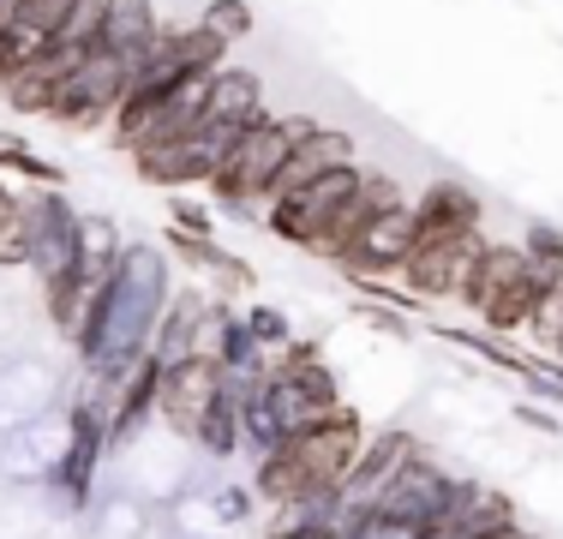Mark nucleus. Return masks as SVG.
<instances>
[{
    "mask_svg": "<svg viewBox=\"0 0 563 539\" xmlns=\"http://www.w3.org/2000/svg\"><path fill=\"white\" fill-rule=\"evenodd\" d=\"M264 389H271V402H276L282 426H288V438H294V431L324 426L330 414L342 408V384H336V372H330V360L318 354V342H288V348H282V354L271 360Z\"/></svg>",
    "mask_w": 563,
    "mask_h": 539,
    "instance_id": "39448f33",
    "label": "nucleus"
},
{
    "mask_svg": "<svg viewBox=\"0 0 563 539\" xmlns=\"http://www.w3.org/2000/svg\"><path fill=\"white\" fill-rule=\"evenodd\" d=\"M240 318H246V330H252V342H258L264 348V354H282V348H288L294 342V323H288V312H282V306H246V312H240Z\"/></svg>",
    "mask_w": 563,
    "mask_h": 539,
    "instance_id": "c85d7f7f",
    "label": "nucleus"
},
{
    "mask_svg": "<svg viewBox=\"0 0 563 539\" xmlns=\"http://www.w3.org/2000/svg\"><path fill=\"white\" fill-rule=\"evenodd\" d=\"M222 396V372L210 360H180V366H163L156 377V420H163L174 438H192V426L205 420V408Z\"/></svg>",
    "mask_w": 563,
    "mask_h": 539,
    "instance_id": "4468645a",
    "label": "nucleus"
},
{
    "mask_svg": "<svg viewBox=\"0 0 563 539\" xmlns=\"http://www.w3.org/2000/svg\"><path fill=\"white\" fill-rule=\"evenodd\" d=\"M360 318H366L372 330H390V336H413V323L401 318V312H384V300H378V306H360Z\"/></svg>",
    "mask_w": 563,
    "mask_h": 539,
    "instance_id": "2f4dec72",
    "label": "nucleus"
},
{
    "mask_svg": "<svg viewBox=\"0 0 563 539\" xmlns=\"http://www.w3.org/2000/svg\"><path fill=\"white\" fill-rule=\"evenodd\" d=\"M210 516H217V521H252V516H258V492H252V485H217Z\"/></svg>",
    "mask_w": 563,
    "mask_h": 539,
    "instance_id": "7c9ffc66",
    "label": "nucleus"
},
{
    "mask_svg": "<svg viewBox=\"0 0 563 539\" xmlns=\"http://www.w3.org/2000/svg\"><path fill=\"white\" fill-rule=\"evenodd\" d=\"M479 252H486V228L479 234H426L413 240L396 282L408 288V300H462Z\"/></svg>",
    "mask_w": 563,
    "mask_h": 539,
    "instance_id": "6e6552de",
    "label": "nucleus"
},
{
    "mask_svg": "<svg viewBox=\"0 0 563 539\" xmlns=\"http://www.w3.org/2000/svg\"><path fill=\"white\" fill-rule=\"evenodd\" d=\"M60 414H66V450H60L55 474H48V492H55L66 509H90L97 504V474H102V462H109V420H102V408L90 402V389L73 396Z\"/></svg>",
    "mask_w": 563,
    "mask_h": 539,
    "instance_id": "0eeeda50",
    "label": "nucleus"
},
{
    "mask_svg": "<svg viewBox=\"0 0 563 539\" xmlns=\"http://www.w3.org/2000/svg\"><path fill=\"white\" fill-rule=\"evenodd\" d=\"M300 127H306L300 114H271V108H264L258 120H246V127L234 132V144H228L217 180H210L217 205L234 210V216H258L271 205L276 174H282V162H288L294 139H300Z\"/></svg>",
    "mask_w": 563,
    "mask_h": 539,
    "instance_id": "7ed1b4c3",
    "label": "nucleus"
},
{
    "mask_svg": "<svg viewBox=\"0 0 563 539\" xmlns=\"http://www.w3.org/2000/svg\"><path fill=\"white\" fill-rule=\"evenodd\" d=\"M198 24H205L210 36H222V43L234 48L240 36L252 31V7H246V0H210V7L198 12Z\"/></svg>",
    "mask_w": 563,
    "mask_h": 539,
    "instance_id": "c756f323",
    "label": "nucleus"
},
{
    "mask_svg": "<svg viewBox=\"0 0 563 539\" xmlns=\"http://www.w3.org/2000/svg\"><path fill=\"white\" fill-rule=\"evenodd\" d=\"M455 497H462V474H450L438 455L413 450L408 468L384 485L378 509H390V516H401V521H420V528H444L450 509H455Z\"/></svg>",
    "mask_w": 563,
    "mask_h": 539,
    "instance_id": "9b49d317",
    "label": "nucleus"
},
{
    "mask_svg": "<svg viewBox=\"0 0 563 539\" xmlns=\"http://www.w3.org/2000/svg\"><path fill=\"white\" fill-rule=\"evenodd\" d=\"M413 450H420V438H413L408 426H390V431H378V438H366V450H360L354 474H347L342 492H336V516L354 521V516H366V509H378L384 485H390L401 468H408Z\"/></svg>",
    "mask_w": 563,
    "mask_h": 539,
    "instance_id": "ddd939ff",
    "label": "nucleus"
},
{
    "mask_svg": "<svg viewBox=\"0 0 563 539\" xmlns=\"http://www.w3.org/2000/svg\"><path fill=\"white\" fill-rule=\"evenodd\" d=\"M228 144H234V127H210V120H205V127H198L192 139L168 144V151L139 156L132 168H139V180L163 186V193H186V186H210V180H217Z\"/></svg>",
    "mask_w": 563,
    "mask_h": 539,
    "instance_id": "f8f14e48",
    "label": "nucleus"
},
{
    "mask_svg": "<svg viewBox=\"0 0 563 539\" xmlns=\"http://www.w3.org/2000/svg\"><path fill=\"white\" fill-rule=\"evenodd\" d=\"M516 504H509V492H498V485H479V480H462V497H455L444 534L455 539H479V534H504L516 528Z\"/></svg>",
    "mask_w": 563,
    "mask_h": 539,
    "instance_id": "412c9836",
    "label": "nucleus"
},
{
    "mask_svg": "<svg viewBox=\"0 0 563 539\" xmlns=\"http://www.w3.org/2000/svg\"><path fill=\"white\" fill-rule=\"evenodd\" d=\"M174 282H168V252L151 240H126V252L114 258V270L97 282L85 318L73 330V354L85 377H109L126 360L151 354V336L163 323Z\"/></svg>",
    "mask_w": 563,
    "mask_h": 539,
    "instance_id": "f257e3e1",
    "label": "nucleus"
},
{
    "mask_svg": "<svg viewBox=\"0 0 563 539\" xmlns=\"http://www.w3.org/2000/svg\"><path fill=\"white\" fill-rule=\"evenodd\" d=\"M78 228H85V210L66 198V186L24 193V270L36 276V288L85 270L78 264Z\"/></svg>",
    "mask_w": 563,
    "mask_h": 539,
    "instance_id": "423d86ee",
    "label": "nucleus"
},
{
    "mask_svg": "<svg viewBox=\"0 0 563 539\" xmlns=\"http://www.w3.org/2000/svg\"><path fill=\"white\" fill-rule=\"evenodd\" d=\"M186 443H192L205 462H234V455L246 450V431H240V389L228 384V377H222V396L205 408V420L192 426Z\"/></svg>",
    "mask_w": 563,
    "mask_h": 539,
    "instance_id": "4be33fe9",
    "label": "nucleus"
},
{
    "mask_svg": "<svg viewBox=\"0 0 563 539\" xmlns=\"http://www.w3.org/2000/svg\"><path fill=\"white\" fill-rule=\"evenodd\" d=\"M347 162H354V139H347L342 127H318V120H306L300 139H294V151H288V162H282V174H276V198L324 180V174L347 168Z\"/></svg>",
    "mask_w": 563,
    "mask_h": 539,
    "instance_id": "2eb2a0df",
    "label": "nucleus"
},
{
    "mask_svg": "<svg viewBox=\"0 0 563 539\" xmlns=\"http://www.w3.org/2000/svg\"><path fill=\"white\" fill-rule=\"evenodd\" d=\"M479 222H486V210H479V198L467 193L462 180H432L420 198H413V240H426V234H479Z\"/></svg>",
    "mask_w": 563,
    "mask_h": 539,
    "instance_id": "dca6fc26",
    "label": "nucleus"
},
{
    "mask_svg": "<svg viewBox=\"0 0 563 539\" xmlns=\"http://www.w3.org/2000/svg\"><path fill=\"white\" fill-rule=\"evenodd\" d=\"M55 396H60V384L48 366H36V360H7V366H0V431H12L24 420H43Z\"/></svg>",
    "mask_w": 563,
    "mask_h": 539,
    "instance_id": "6ab92c4d",
    "label": "nucleus"
},
{
    "mask_svg": "<svg viewBox=\"0 0 563 539\" xmlns=\"http://www.w3.org/2000/svg\"><path fill=\"white\" fill-rule=\"evenodd\" d=\"M438 528H420V521H401L390 509H366V516L347 521V539H432Z\"/></svg>",
    "mask_w": 563,
    "mask_h": 539,
    "instance_id": "cd10ccee",
    "label": "nucleus"
},
{
    "mask_svg": "<svg viewBox=\"0 0 563 539\" xmlns=\"http://www.w3.org/2000/svg\"><path fill=\"white\" fill-rule=\"evenodd\" d=\"M163 43V19H156V0H109V19H102V54H114L120 66H139L144 54Z\"/></svg>",
    "mask_w": 563,
    "mask_h": 539,
    "instance_id": "f3484780",
    "label": "nucleus"
},
{
    "mask_svg": "<svg viewBox=\"0 0 563 539\" xmlns=\"http://www.w3.org/2000/svg\"><path fill=\"white\" fill-rule=\"evenodd\" d=\"M540 300H545V282L533 276L528 246H521V240H486L474 276H467V294H462L467 312L486 323L492 336L509 342V336H528Z\"/></svg>",
    "mask_w": 563,
    "mask_h": 539,
    "instance_id": "20e7f679",
    "label": "nucleus"
},
{
    "mask_svg": "<svg viewBox=\"0 0 563 539\" xmlns=\"http://www.w3.org/2000/svg\"><path fill=\"white\" fill-rule=\"evenodd\" d=\"M366 438L372 431H366V420H360V408L342 402L324 426L294 431V438L271 455H252V492H258V504H271V509L336 504V492H342V480L354 474Z\"/></svg>",
    "mask_w": 563,
    "mask_h": 539,
    "instance_id": "f03ea898",
    "label": "nucleus"
},
{
    "mask_svg": "<svg viewBox=\"0 0 563 539\" xmlns=\"http://www.w3.org/2000/svg\"><path fill=\"white\" fill-rule=\"evenodd\" d=\"M24 264V193H12L0 174V270Z\"/></svg>",
    "mask_w": 563,
    "mask_h": 539,
    "instance_id": "bb28decb",
    "label": "nucleus"
},
{
    "mask_svg": "<svg viewBox=\"0 0 563 539\" xmlns=\"http://www.w3.org/2000/svg\"><path fill=\"white\" fill-rule=\"evenodd\" d=\"M126 85H132L126 66H120L114 54L90 48L85 61H78L73 73L55 85V97H48L43 114H48V120H66V127H109L120 97H126Z\"/></svg>",
    "mask_w": 563,
    "mask_h": 539,
    "instance_id": "1a4fd4ad",
    "label": "nucleus"
},
{
    "mask_svg": "<svg viewBox=\"0 0 563 539\" xmlns=\"http://www.w3.org/2000/svg\"><path fill=\"white\" fill-rule=\"evenodd\" d=\"M408 252H413V198L396 210L366 216V222L354 228V240L336 252V270L354 282H390V276H401Z\"/></svg>",
    "mask_w": 563,
    "mask_h": 539,
    "instance_id": "9d476101",
    "label": "nucleus"
},
{
    "mask_svg": "<svg viewBox=\"0 0 563 539\" xmlns=\"http://www.w3.org/2000/svg\"><path fill=\"white\" fill-rule=\"evenodd\" d=\"M210 300H222V294H205V288H174L168 294L163 323H156V336H151V360H156V366H180V360H192L198 323H205Z\"/></svg>",
    "mask_w": 563,
    "mask_h": 539,
    "instance_id": "a211bd4d",
    "label": "nucleus"
},
{
    "mask_svg": "<svg viewBox=\"0 0 563 539\" xmlns=\"http://www.w3.org/2000/svg\"><path fill=\"white\" fill-rule=\"evenodd\" d=\"M264 114V78L252 66H217L210 73V102H205V120L210 127H246V120Z\"/></svg>",
    "mask_w": 563,
    "mask_h": 539,
    "instance_id": "aec40b11",
    "label": "nucleus"
},
{
    "mask_svg": "<svg viewBox=\"0 0 563 539\" xmlns=\"http://www.w3.org/2000/svg\"><path fill=\"white\" fill-rule=\"evenodd\" d=\"M271 539H347V521L336 516V504H300V509H276Z\"/></svg>",
    "mask_w": 563,
    "mask_h": 539,
    "instance_id": "b1692460",
    "label": "nucleus"
},
{
    "mask_svg": "<svg viewBox=\"0 0 563 539\" xmlns=\"http://www.w3.org/2000/svg\"><path fill=\"white\" fill-rule=\"evenodd\" d=\"M0 174H19V180H31V193H36V186H66V168L43 162L31 144H19V139H0Z\"/></svg>",
    "mask_w": 563,
    "mask_h": 539,
    "instance_id": "a878e982",
    "label": "nucleus"
},
{
    "mask_svg": "<svg viewBox=\"0 0 563 539\" xmlns=\"http://www.w3.org/2000/svg\"><path fill=\"white\" fill-rule=\"evenodd\" d=\"M78 0H12V24H24V31H36L43 43H60V31L73 24Z\"/></svg>",
    "mask_w": 563,
    "mask_h": 539,
    "instance_id": "393cba45",
    "label": "nucleus"
},
{
    "mask_svg": "<svg viewBox=\"0 0 563 539\" xmlns=\"http://www.w3.org/2000/svg\"><path fill=\"white\" fill-rule=\"evenodd\" d=\"M126 252V234L114 228V216L102 210H85V228H78V264H85L90 282H102L114 270V258Z\"/></svg>",
    "mask_w": 563,
    "mask_h": 539,
    "instance_id": "5701e85b",
    "label": "nucleus"
}]
</instances>
